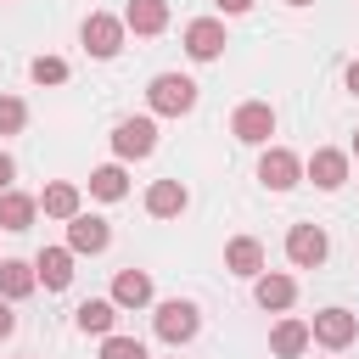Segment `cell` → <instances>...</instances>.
Returning a JSON list of instances; mask_svg holds the SVG:
<instances>
[{
	"label": "cell",
	"mask_w": 359,
	"mask_h": 359,
	"mask_svg": "<svg viewBox=\"0 0 359 359\" xmlns=\"http://www.w3.org/2000/svg\"><path fill=\"white\" fill-rule=\"evenodd\" d=\"M224 17H241V11H252V0H213Z\"/></svg>",
	"instance_id": "29"
},
{
	"label": "cell",
	"mask_w": 359,
	"mask_h": 359,
	"mask_svg": "<svg viewBox=\"0 0 359 359\" xmlns=\"http://www.w3.org/2000/svg\"><path fill=\"white\" fill-rule=\"evenodd\" d=\"M185 202H191V191L180 180H151V191H146V213L151 219H174V213H185Z\"/></svg>",
	"instance_id": "13"
},
{
	"label": "cell",
	"mask_w": 359,
	"mask_h": 359,
	"mask_svg": "<svg viewBox=\"0 0 359 359\" xmlns=\"http://www.w3.org/2000/svg\"><path fill=\"white\" fill-rule=\"evenodd\" d=\"M146 101H151L157 118H185V112L196 107V79H185V73H157V79L146 84Z\"/></svg>",
	"instance_id": "1"
},
{
	"label": "cell",
	"mask_w": 359,
	"mask_h": 359,
	"mask_svg": "<svg viewBox=\"0 0 359 359\" xmlns=\"http://www.w3.org/2000/svg\"><path fill=\"white\" fill-rule=\"evenodd\" d=\"M11 180H17V163L0 151V191H11Z\"/></svg>",
	"instance_id": "28"
},
{
	"label": "cell",
	"mask_w": 359,
	"mask_h": 359,
	"mask_svg": "<svg viewBox=\"0 0 359 359\" xmlns=\"http://www.w3.org/2000/svg\"><path fill=\"white\" fill-rule=\"evenodd\" d=\"M112 151H118L123 163L151 157V151H157V123H151V118H123V123L112 129Z\"/></svg>",
	"instance_id": "6"
},
{
	"label": "cell",
	"mask_w": 359,
	"mask_h": 359,
	"mask_svg": "<svg viewBox=\"0 0 359 359\" xmlns=\"http://www.w3.org/2000/svg\"><path fill=\"white\" fill-rule=\"evenodd\" d=\"M230 135H236L241 146H269V135H275V107H269V101H241V107L230 112Z\"/></svg>",
	"instance_id": "4"
},
{
	"label": "cell",
	"mask_w": 359,
	"mask_h": 359,
	"mask_svg": "<svg viewBox=\"0 0 359 359\" xmlns=\"http://www.w3.org/2000/svg\"><path fill=\"white\" fill-rule=\"evenodd\" d=\"M34 280H39L45 292H62V286L73 280V252H67V247H39V258H34Z\"/></svg>",
	"instance_id": "12"
},
{
	"label": "cell",
	"mask_w": 359,
	"mask_h": 359,
	"mask_svg": "<svg viewBox=\"0 0 359 359\" xmlns=\"http://www.w3.org/2000/svg\"><path fill=\"white\" fill-rule=\"evenodd\" d=\"M101 359H146V342L140 337H107L101 342Z\"/></svg>",
	"instance_id": "25"
},
{
	"label": "cell",
	"mask_w": 359,
	"mask_h": 359,
	"mask_svg": "<svg viewBox=\"0 0 359 359\" xmlns=\"http://www.w3.org/2000/svg\"><path fill=\"white\" fill-rule=\"evenodd\" d=\"M34 213H39L34 196H22V191H0V230H28Z\"/></svg>",
	"instance_id": "20"
},
{
	"label": "cell",
	"mask_w": 359,
	"mask_h": 359,
	"mask_svg": "<svg viewBox=\"0 0 359 359\" xmlns=\"http://www.w3.org/2000/svg\"><path fill=\"white\" fill-rule=\"evenodd\" d=\"M325 252H331V241H325L320 224H292V230H286V258H292L297 269H320Z\"/></svg>",
	"instance_id": "7"
},
{
	"label": "cell",
	"mask_w": 359,
	"mask_h": 359,
	"mask_svg": "<svg viewBox=\"0 0 359 359\" xmlns=\"http://www.w3.org/2000/svg\"><path fill=\"white\" fill-rule=\"evenodd\" d=\"M123 17H112V11H90L84 17V28H79V39H84V50L95 56V62H112L118 50H123Z\"/></svg>",
	"instance_id": "2"
},
{
	"label": "cell",
	"mask_w": 359,
	"mask_h": 359,
	"mask_svg": "<svg viewBox=\"0 0 359 359\" xmlns=\"http://www.w3.org/2000/svg\"><path fill=\"white\" fill-rule=\"evenodd\" d=\"M342 79H348V90H353V95H359V56H353V62H348V73H342Z\"/></svg>",
	"instance_id": "30"
},
{
	"label": "cell",
	"mask_w": 359,
	"mask_h": 359,
	"mask_svg": "<svg viewBox=\"0 0 359 359\" xmlns=\"http://www.w3.org/2000/svg\"><path fill=\"white\" fill-rule=\"evenodd\" d=\"M39 280H34V264H22V258H0V297L6 303H17V297H28Z\"/></svg>",
	"instance_id": "19"
},
{
	"label": "cell",
	"mask_w": 359,
	"mask_h": 359,
	"mask_svg": "<svg viewBox=\"0 0 359 359\" xmlns=\"http://www.w3.org/2000/svg\"><path fill=\"white\" fill-rule=\"evenodd\" d=\"M112 303H118V309H146V303H151V275H146V269H118Z\"/></svg>",
	"instance_id": "16"
},
{
	"label": "cell",
	"mask_w": 359,
	"mask_h": 359,
	"mask_svg": "<svg viewBox=\"0 0 359 359\" xmlns=\"http://www.w3.org/2000/svg\"><path fill=\"white\" fill-rule=\"evenodd\" d=\"M269 348H275V359H297V353L309 348V325H303V320H280V325L269 331Z\"/></svg>",
	"instance_id": "21"
},
{
	"label": "cell",
	"mask_w": 359,
	"mask_h": 359,
	"mask_svg": "<svg viewBox=\"0 0 359 359\" xmlns=\"http://www.w3.org/2000/svg\"><path fill=\"white\" fill-rule=\"evenodd\" d=\"M258 180H264L269 191H292V185L303 180L297 151H286V146H264V157H258Z\"/></svg>",
	"instance_id": "9"
},
{
	"label": "cell",
	"mask_w": 359,
	"mask_h": 359,
	"mask_svg": "<svg viewBox=\"0 0 359 359\" xmlns=\"http://www.w3.org/2000/svg\"><path fill=\"white\" fill-rule=\"evenodd\" d=\"M151 325H157V337H163L168 348H180V342H191V337L202 331V314H196V303H185V297H168V303H157Z\"/></svg>",
	"instance_id": "3"
},
{
	"label": "cell",
	"mask_w": 359,
	"mask_h": 359,
	"mask_svg": "<svg viewBox=\"0 0 359 359\" xmlns=\"http://www.w3.org/2000/svg\"><path fill=\"white\" fill-rule=\"evenodd\" d=\"M303 174H309L320 191H342V185H348V151H337V146H320V151L303 163Z\"/></svg>",
	"instance_id": "10"
},
{
	"label": "cell",
	"mask_w": 359,
	"mask_h": 359,
	"mask_svg": "<svg viewBox=\"0 0 359 359\" xmlns=\"http://www.w3.org/2000/svg\"><path fill=\"white\" fill-rule=\"evenodd\" d=\"M107 241H112L107 219H95V213H73V219H67V252H73V258H79V252H107Z\"/></svg>",
	"instance_id": "11"
},
{
	"label": "cell",
	"mask_w": 359,
	"mask_h": 359,
	"mask_svg": "<svg viewBox=\"0 0 359 359\" xmlns=\"http://www.w3.org/2000/svg\"><path fill=\"white\" fill-rule=\"evenodd\" d=\"M353 157H359V135H353Z\"/></svg>",
	"instance_id": "32"
},
{
	"label": "cell",
	"mask_w": 359,
	"mask_h": 359,
	"mask_svg": "<svg viewBox=\"0 0 359 359\" xmlns=\"http://www.w3.org/2000/svg\"><path fill=\"white\" fill-rule=\"evenodd\" d=\"M353 337H359V314H348V309H320L309 320V342H320V348H348Z\"/></svg>",
	"instance_id": "5"
},
{
	"label": "cell",
	"mask_w": 359,
	"mask_h": 359,
	"mask_svg": "<svg viewBox=\"0 0 359 359\" xmlns=\"http://www.w3.org/2000/svg\"><path fill=\"white\" fill-rule=\"evenodd\" d=\"M28 73H34V84H67V62L62 56H34Z\"/></svg>",
	"instance_id": "24"
},
{
	"label": "cell",
	"mask_w": 359,
	"mask_h": 359,
	"mask_svg": "<svg viewBox=\"0 0 359 359\" xmlns=\"http://www.w3.org/2000/svg\"><path fill=\"white\" fill-rule=\"evenodd\" d=\"M123 28H135V34H163V28H168V0H129V6H123Z\"/></svg>",
	"instance_id": "17"
},
{
	"label": "cell",
	"mask_w": 359,
	"mask_h": 359,
	"mask_svg": "<svg viewBox=\"0 0 359 359\" xmlns=\"http://www.w3.org/2000/svg\"><path fill=\"white\" fill-rule=\"evenodd\" d=\"M112 320H118V303H112V297H90V303L73 309V325H79L84 337H112Z\"/></svg>",
	"instance_id": "15"
},
{
	"label": "cell",
	"mask_w": 359,
	"mask_h": 359,
	"mask_svg": "<svg viewBox=\"0 0 359 359\" xmlns=\"http://www.w3.org/2000/svg\"><path fill=\"white\" fill-rule=\"evenodd\" d=\"M224 22L219 17H196V22H185V56L191 62H213V56H224Z\"/></svg>",
	"instance_id": "8"
},
{
	"label": "cell",
	"mask_w": 359,
	"mask_h": 359,
	"mask_svg": "<svg viewBox=\"0 0 359 359\" xmlns=\"http://www.w3.org/2000/svg\"><path fill=\"white\" fill-rule=\"evenodd\" d=\"M224 269H230V275H247V280L264 275V247H258L252 236H236V241L224 247Z\"/></svg>",
	"instance_id": "18"
},
{
	"label": "cell",
	"mask_w": 359,
	"mask_h": 359,
	"mask_svg": "<svg viewBox=\"0 0 359 359\" xmlns=\"http://www.w3.org/2000/svg\"><path fill=\"white\" fill-rule=\"evenodd\" d=\"M252 297H258V309H292L297 303V280L292 275H252Z\"/></svg>",
	"instance_id": "14"
},
{
	"label": "cell",
	"mask_w": 359,
	"mask_h": 359,
	"mask_svg": "<svg viewBox=\"0 0 359 359\" xmlns=\"http://www.w3.org/2000/svg\"><path fill=\"white\" fill-rule=\"evenodd\" d=\"M22 123H28V107L17 95H0V135H17Z\"/></svg>",
	"instance_id": "26"
},
{
	"label": "cell",
	"mask_w": 359,
	"mask_h": 359,
	"mask_svg": "<svg viewBox=\"0 0 359 359\" xmlns=\"http://www.w3.org/2000/svg\"><path fill=\"white\" fill-rule=\"evenodd\" d=\"M11 331H17V314H11V303H6V297H0V342H6V337H11Z\"/></svg>",
	"instance_id": "27"
},
{
	"label": "cell",
	"mask_w": 359,
	"mask_h": 359,
	"mask_svg": "<svg viewBox=\"0 0 359 359\" xmlns=\"http://www.w3.org/2000/svg\"><path fill=\"white\" fill-rule=\"evenodd\" d=\"M286 6H314V0H286Z\"/></svg>",
	"instance_id": "31"
},
{
	"label": "cell",
	"mask_w": 359,
	"mask_h": 359,
	"mask_svg": "<svg viewBox=\"0 0 359 359\" xmlns=\"http://www.w3.org/2000/svg\"><path fill=\"white\" fill-rule=\"evenodd\" d=\"M123 191H129V174H123L118 163H107V168L90 174V196H101V202H118Z\"/></svg>",
	"instance_id": "23"
},
{
	"label": "cell",
	"mask_w": 359,
	"mask_h": 359,
	"mask_svg": "<svg viewBox=\"0 0 359 359\" xmlns=\"http://www.w3.org/2000/svg\"><path fill=\"white\" fill-rule=\"evenodd\" d=\"M39 208H45L50 219H73V213H79V185H73V180H56V185H45Z\"/></svg>",
	"instance_id": "22"
}]
</instances>
